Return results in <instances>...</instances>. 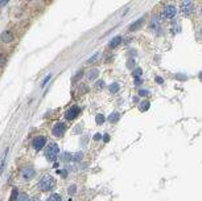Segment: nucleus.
I'll use <instances>...</instances> for the list:
<instances>
[{
    "label": "nucleus",
    "instance_id": "f257e3e1",
    "mask_svg": "<svg viewBox=\"0 0 202 201\" xmlns=\"http://www.w3.org/2000/svg\"><path fill=\"white\" fill-rule=\"evenodd\" d=\"M56 187V180L54 177L50 175H45L40 179L38 181V189L42 190V192H48V190H52Z\"/></svg>",
    "mask_w": 202,
    "mask_h": 201
},
{
    "label": "nucleus",
    "instance_id": "f03ea898",
    "mask_svg": "<svg viewBox=\"0 0 202 201\" xmlns=\"http://www.w3.org/2000/svg\"><path fill=\"white\" fill-rule=\"evenodd\" d=\"M58 153H59V147L57 143H53V142L48 143V146H46V148H45L46 159H48L49 162H54L58 157Z\"/></svg>",
    "mask_w": 202,
    "mask_h": 201
},
{
    "label": "nucleus",
    "instance_id": "7ed1b4c3",
    "mask_svg": "<svg viewBox=\"0 0 202 201\" xmlns=\"http://www.w3.org/2000/svg\"><path fill=\"white\" fill-rule=\"evenodd\" d=\"M65 132H66V125L62 122H58L57 125H54V127L52 128V134L54 136H57V138H61Z\"/></svg>",
    "mask_w": 202,
    "mask_h": 201
},
{
    "label": "nucleus",
    "instance_id": "20e7f679",
    "mask_svg": "<svg viewBox=\"0 0 202 201\" xmlns=\"http://www.w3.org/2000/svg\"><path fill=\"white\" fill-rule=\"evenodd\" d=\"M176 13H177V8L174 5H172V4L165 5L164 9H163V15L167 19H173L174 16H176Z\"/></svg>",
    "mask_w": 202,
    "mask_h": 201
},
{
    "label": "nucleus",
    "instance_id": "39448f33",
    "mask_svg": "<svg viewBox=\"0 0 202 201\" xmlns=\"http://www.w3.org/2000/svg\"><path fill=\"white\" fill-rule=\"evenodd\" d=\"M79 113H81L79 106H73V107H70V109L68 110V111H66L65 118L68 119V120H73V119H75L79 115Z\"/></svg>",
    "mask_w": 202,
    "mask_h": 201
},
{
    "label": "nucleus",
    "instance_id": "423d86ee",
    "mask_svg": "<svg viewBox=\"0 0 202 201\" xmlns=\"http://www.w3.org/2000/svg\"><path fill=\"white\" fill-rule=\"evenodd\" d=\"M45 143H46V139H45V136H37V138H35L33 139V148L35 150H41L42 147L45 146Z\"/></svg>",
    "mask_w": 202,
    "mask_h": 201
},
{
    "label": "nucleus",
    "instance_id": "0eeeda50",
    "mask_svg": "<svg viewBox=\"0 0 202 201\" xmlns=\"http://www.w3.org/2000/svg\"><path fill=\"white\" fill-rule=\"evenodd\" d=\"M21 175H23V177H24L25 180H31L33 176L36 175V172H35V168H33V167H25L24 169L21 171Z\"/></svg>",
    "mask_w": 202,
    "mask_h": 201
},
{
    "label": "nucleus",
    "instance_id": "6e6552de",
    "mask_svg": "<svg viewBox=\"0 0 202 201\" xmlns=\"http://www.w3.org/2000/svg\"><path fill=\"white\" fill-rule=\"evenodd\" d=\"M181 11H182L184 15H190L191 11H193V3L191 2H182L181 3Z\"/></svg>",
    "mask_w": 202,
    "mask_h": 201
},
{
    "label": "nucleus",
    "instance_id": "1a4fd4ad",
    "mask_svg": "<svg viewBox=\"0 0 202 201\" xmlns=\"http://www.w3.org/2000/svg\"><path fill=\"white\" fill-rule=\"evenodd\" d=\"M99 76V70L98 69H90L87 73H86V79H89V81H94V79H97Z\"/></svg>",
    "mask_w": 202,
    "mask_h": 201
},
{
    "label": "nucleus",
    "instance_id": "9d476101",
    "mask_svg": "<svg viewBox=\"0 0 202 201\" xmlns=\"http://www.w3.org/2000/svg\"><path fill=\"white\" fill-rule=\"evenodd\" d=\"M132 76L135 77V79H136V81H135V83H136V85H139V83L141 82V76H143V69H140V68H136L134 70V72H132Z\"/></svg>",
    "mask_w": 202,
    "mask_h": 201
},
{
    "label": "nucleus",
    "instance_id": "9b49d317",
    "mask_svg": "<svg viewBox=\"0 0 202 201\" xmlns=\"http://www.w3.org/2000/svg\"><path fill=\"white\" fill-rule=\"evenodd\" d=\"M144 20H145V19H144V16H143V17L137 19L135 23H132V24H131V26H130V31H136V29H139L141 25L144 24Z\"/></svg>",
    "mask_w": 202,
    "mask_h": 201
},
{
    "label": "nucleus",
    "instance_id": "f8f14e48",
    "mask_svg": "<svg viewBox=\"0 0 202 201\" xmlns=\"http://www.w3.org/2000/svg\"><path fill=\"white\" fill-rule=\"evenodd\" d=\"M13 40V33L11 31H4L2 33V41L4 42H11Z\"/></svg>",
    "mask_w": 202,
    "mask_h": 201
},
{
    "label": "nucleus",
    "instance_id": "ddd939ff",
    "mask_svg": "<svg viewBox=\"0 0 202 201\" xmlns=\"http://www.w3.org/2000/svg\"><path fill=\"white\" fill-rule=\"evenodd\" d=\"M119 44H122V36H115V37L110 41L108 46H110V48H116Z\"/></svg>",
    "mask_w": 202,
    "mask_h": 201
},
{
    "label": "nucleus",
    "instance_id": "4468645a",
    "mask_svg": "<svg viewBox=\"0 0 202 201\" xmlns=\"http://www.w3.org/2000/svg\"><path fill=\"white\" fill-rule=\"evenodd\" d=\"M119 119H120V114L118 111H114L108 115V120H110L111 123H116V122H119Z\"/></svg>",
    "mask_w": 202,
    "mask_h": 201
},
{
    "label": "nucleus",
    "instance_id": "2eb2a0df",
    "mask_svg": "<svg viewBox=\"0 0 202 201\" xmlns=\"http://www.w3.org/2000/svg\"><path fill=\"white\" fill-rule=\"evenodd\" d=\"M108 90H110V93L115 94V93H118L119 90H120V85H119L118 82H114V83H111V85L108 86Z\"/></svg>",
    "mask_w": 202,
    "mask_h": 201
},
{
    "label": "nucleus",
    "instance_id": "dca6fc26",
    "mask_svg": "<svg viewBox=\"0 0 202 201\" xmlns=\"http://www.w3.org/2000/svg\"><path fill=\"white\" fill-rule=\"evenodd\" d=\"M61 159H62V162H65V163L71 162V159H73V153H70V152H64V153L61 155Z\"/></svg>",
    "mask_w": 202,
    "mask_h": 201
},
{
    "label": "nucleus",
    "instance_id": "f3484780",
    "mask_svg": "<svg viewBox=\"0 0 202 201\" xmlns=\"http://www.w3.org/2000/svg\"><path fill=\"white\" fill-rule=\"evenodd\" d=\"M7 152H8V148H5L4 151V155L2 157V162H0V175L3 173V169H4V165H5V157H7Z\"/></svg>",
    "mask_w": 202,
    "mask_h": 201
},
{
    "label": "nucleus",
    "instance_id": "a211bd4d",
    "mask_svg": "<svg viewBox=\"0 0 202 201\" xmlns=\"http://www.w3.org/2000/svg\"><path fill=\"white\" fill-rule=\"evenodd\" d=\"M82 159H83V153H82V152H75L74 155H73V159H71V162H75V163H78V162H81Z\"/></svg>",
    "mask_w": 202,
    "mask_h": 201
},
{
    "label": "nucleus",
    "instance_id": "6ab92c4d",
    "mask_svg": "<svg viewBox=\"0 0 202 201\" xmlns=\"http://www.w3.org/2000/svg\"><path fill=\"white\" fill-rule=\"evenodd\" d=\"M160 23H161V20L158 19L157 16H153V17H152V28L157 29L158 26H160Z\"/></svg>",
    "mask_w": 202,
    "mask_h": 201
},
{
    "label": "nucleus",
    "instance_id": "aec40b11",
    "mask_svg": "<svg viewBox=\"0 0 202 201\" xmlns=\"http://www.w3.org/2000/svg\"><path fill=\"white\" fill-rule=\"evenodd\" d=\"M139 109H140L141 111H148V109H149V102H148V100H143V102L140 103V106H139Z\"/></svg>",
    "mask_w": 202,
    "mask_h": 201
},
{
    "label": "nucleus",
    "instance_id": "412c9836",
    "mask_svg": "<svg viewBox=\"0 0 202 201\" xmlns=\"http://www.w3.org/2000/svg\"><path fill=\"white\" fill-rule=\"evenodd\" d=\"M46 201H62V199H61V196H59L58 193H53L52 196L48 197V200H46Z\"/></svg>",
    "mask_w": 202,
    "mask_h": 201
},
{
    "label": "nucleus",
    "instance_id": "4be33fe9",
    "mask_svg": "<svg viewBox=\"0 0 202 201\" xmlns=\"http://www.w3.org/2000/svg\"><path fill=\"white\" fill-rule=\"evenodd\" d=\"M104 115H102V114H98L97 118H95V122H97V125H103L104 123Z\"/></svg>",
    "mask_w": 202,
    "mask_h": 201
},
{
    "label": "nucleus",
    "instance_id": "5701e85b",
    "mask_svg": "<svg viewBox=\"0 0 202 201\" xmlns=\"http://www.w3.org/2000/svg\"><path fill=\"white\" fill-rule=\"evenodd\" d=\"M17 196H19L17 189H13V190H12V195H11V199H9V201H16V200H17Z\"/></svg>",
    "mask_w": 202,
    "mask_h": 201
},
{
    "label": "nucleus",
    "instance_id": "b1692460",
    "mask_svg": "<svg viewBox=\"0 0 202 201\" xmlns=\"http://www.w3.org/2000/svg\"><path fill=\"white\" fill-rule=\"evenodd\" d=\"M103 88H104V81L103 79H99V81L95 83V89L99 90V89H103Z\"/></svg>",
    "mask_w": 202,
    "mask_h": 201
},
{
    "label": "nucleus",
    "instance_id": "393cba45",
    "mask_svg": "<svg viewBox=\"0 0 202 201\" xmlns=\"http://www.w3.org/2000/svg\"><path fill=\"white\" fill-rule=\"evenodd\" d=\"M28 200H29V196L25 195V193H23V195L17 196V200H16V201H28Z\"/></svg>",
    "mask_w": 202,
    "mask_h": 201
},
{
    "label": "nucleus",
    "instance_id": "a878e982",
    "mask_svg": "<svg viewBox=\"0 0 202 201\" xmlns=\"http://www.w3.org/2000/svg\"><path fill=\"white\" fill-rule=\"evenodd\" d=\"M98 57H101V53H99V52H98V53H95V54L92 56L90 60H89V62H94V61H97V60H98Z\"/></svg>",
    "mask_w": 202,
    "mask_h": 201
},
{
    "label": "nucleus",
    "instance_id": "bb28decb",
    "mask_svg": "<svg viewBox=\"0 0 202 201\" xmlns=\"http://www.w3.org/2000/svg\"><path fill=\"white\" fill-rule=\"evenodd\" d=\"M148 94H149V91H147L145 89H140V90H139V95L145 97V95H148Z\"/></svg>",
    "mask_w": 202,
    "mask_h": 201
},
{
    "label": "nucleus",
    "instance_id": "cd10ccee",
    "mask_svg": "<svg viewBox=\"0 0 202 201\" xmlns=\"http://www.w3.org/2000/svg\"><path fill=\"white\" fill-rule=\"evenodd\" d=\"M75 190H77V187H75V185H71L70 188H69L68 192H69V195H74V193H75Z\"/></svg>",
    "mask_w": 202,
    "mask_h": 201
},
{
    "label": "nucleus",
    "instance_id": "c85d7f7f",
    "mask_svg": "<svg viewBox=\"0 0 202 201\" xmlns=\"http://www.w3.org/2000/svg\"><path fill=\"white\" fill-rule=\"evenodd\" d=\"M101 138H102V135H101V134H95V135L94 136H92V139H94L95 140V142H98V140H101Z\"/></svg>",
    "mask_w": 202,
    "mask_h": 201
},
{
    "label": "nucleus",
    "instance_id": "c756f323",
    "mask_svg": "<svg viewBox=\"0 0 202 201\" xmlns=\"http://www.w3.org/2000/svg\"><path fill=\"white\" fill-rule=\"evenodd\" d=\"M50 77H52V74H49L48 77H45V79H44V82H42V83H41V86H42V88H44V86L46 85V82H48V81H49V79H50Z\"/></svg>",
    "mask_w": 202,
    "mask_h": 201
},
{
    "label": "nucleus",
    "instance_id": "7c9ffc66",
    "mask_svg": "<svg viewBox=\"0 0 202 201\" xmlns=\"http://www.w3.org/2000/svg\"><path fill=\"white\" fill-rule=\"evenodd\" d=\"M5 63V57L3 54H0V66H3Z\"/></svg>",
    "mask_w": 202,
    "mask_h": 201
},
{
    "label": "nucleus",
    "instance_id": "2f4dec72",
    "mask_svg": "<svg viewBox=\"0 0 202 201\" xmlns=\"http://www.w3.org/2000/svg\"><path fill=\"white\" fill-rule=\"evenodd\" d=\"M156 82L158 83V85H161V83H163V82H164V79H163V78H161V77H156Z\"/></svg>",
    "mask_w": 202,
    "mask_h": 201
},
{
    "label": "nucleus",
    "instance_id": "473e14b6",
    "mask_svg": "<svg viewBox=\"0 0 202 201\" xmlns=\"http://www.w3.org/2000/svg\"><path fill=\"white\" fill-rule=\"evenodd\" d=\"M108 140H110V135H108V134H106V135L103 136V142H104V143H107Z\"/></svg>",
    "mask_w": 202,
    "mask_h": 201
},
{
    "label": "nucleus",
    "instance_id": "72a5a7b5",
    "mask_svg": "<svg viewBox=\"0 0 202 201\" xmlns=\"http://www.w3.org/2000/svg\"><path fill=\"white\" fill-rule=\"evenodd\" d=\"M28 201H41L40 199H37V197H29V200Z\"/></svg>",
    "mask_w": 202,
    "mask_h": 201
},
{
    "label": "nucleus",
    "instance_id": "f704fd0d",
    "mask_svg": "<svg viewBox=\"0 0 202 201\" xmlns=\"http://www.w3.org/2000/svg\"><path fill=\"white\" fill-rule=\"evenodd\" d=\"M7 3H8L7 0H3V2H0V7H4V5L7 4Z\"/></svg>",
    "mask_w": 202,
    "mask_h": 201
}]
</instances>
